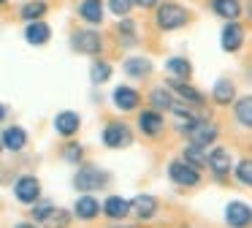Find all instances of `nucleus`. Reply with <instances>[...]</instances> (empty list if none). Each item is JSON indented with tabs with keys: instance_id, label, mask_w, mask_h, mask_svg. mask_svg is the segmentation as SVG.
Here are the masks:
<instances>
[{
	"instance_id": "obj_1",
	"label": "nucleus",
	"mask_w": 252,
	"mask_h": 228,
	"mask_svg": "<svg viewBox=\"0 0 252 228\" xmlns=\"http://www.w3.org/2000/svg\"><path fill=\"white\" fill-rule=\"evenodd\" d=\"M179 130L187 136V141H190V144H195V147H209L212 141H217V136H220L217 125H214L212 119H201V117H195L192 122L182 125Z\"/></svg>"
},
{
	"instance_id": "obj_2",
	"label": "nucleus",
	"mask_w": 252,
	"mask_h": 228,
	"mask_svg": "<svg viewBox=\"0 0 252 228\" xmlns=\"http://www.w3.org/2000/svg\"><path fill=\"white\" fill-rule=\"evenodd\" d=\"M187 8L179 3H171V0H165V3L158 5V14H155V22H158L160 30H179V27L187 25Z\"/></svg>"
},
{
	"instance_id": "obj_3",
	"label": "nucleus",
	"mask_w": 252,
	"mask_h": 228,
	"mask_svg": "<svg viewBox=\"0 0 252 228\" xmlns=\"http://www.w3.org/2000/svg\"><path fill=\"white\" fill-rule=\"evenodd\" d=\"M109 171L98 166H82L76 174H73V188L82 190V193H93V190H100L109 185Z\"/></svg>"
},
{
	"instance_id": "obj_4",
	"label": "nucleus",
	"mask_w": 252,
	"mask_h": 228,
	"mask_svg": "<svg viewBox=\"0 0 252 228\" xmlns=\"http://www.w3.org/2000/svg\"><path fill=\"white\" fill-rule=\"evenodd\" d=\"M168 179L174 185H179V188H195V185H201V171L192 168L185 160H171L168 163Z\"/></svg>"
},
{
	"instance_id": "obj_5",
	"label": "nucleus",
	"mask_w": 252,
	"mask_h": 228,
	"mask_svg": "<svg viewBox=\"0 0 252 228\" xmlns=\"http://www.w3.org/2000/svg\"><path fill=\"white\" fill-rule=\"evenodd\" d=\"M103 144L109 150H122V147L133 144V130L125 122H109L103 128Z\"/></svg>"
},
{
	"instance_id": "obj_6",
	"label": "nucleus",
	"mask_w": 252,
	"mask_h": 228,
	"mask_svg": "<svg viewBox=\"0 0 252 228\" xmlns=\"http://www.w3.org/2000/svg\"><path fill=\"white\" fill-rule=\"evenodd\" d=\"M71 46L76 49L79 54H100L103 38H100V33H95V30H76L71 36Z\"/></svg>"
},
{
	"instance_id": "obj_7",
	"label": "nucleus",
	"mask_w": 252,
	"mask_h": 228,
	"mask_svg": "<svg viewBox=\"0 0 252 228\" xmlns=\"http://www.w3.org/2000/svg\"><path fill=\"white\" fill-rule=\"evenodd\" d=\"M225 223L230 228H247L252 226V206L247 201H230L225 206Z\"/></svg>"
},
{
	"instance_id": "obj_8",
	"label": "nucleus",
	"mask_w": 252,
	"mask_h": 228,
	"mask_svg": "<svg viewBox=\"0 0 252 228\" xmlns=\"http://www.w3.org/2000/svg\"><path fill=\"white\" fill-rule=\"evenodd\" d=\"M14 195L22 204H35L41 198V182L35 177H19L14 182Z\"/></svg>"
},
{
	"instance_id": "obj_9",
	"label": "nucleus",
	"mask_w": 252,
	"mask_h": 228,
	"mask_svg": "<svg viewBox=\"0 0 252 228\" xmlns=\"http://www.w3.org/2000/svg\"><path fill=\"white\" fill-rule=\"evenodd\" d=\"M206 166H209V171L214 174V177H228L230 174V166H233V157H230V152L225 150V147H214L212 152H209V157H206Z\"/></svg>"
},
{
	"instance_id": "obj_10",
	"label": "nucleus",
	"mask_w": 252,
	"mask_h": 228,
	"mask_svg": "<svg viewBox=\"0 0 252 228\" xmlns=\"http://www.w3.org/2000/svg\"><path fill=\"white\" fill-rule=\"evenodd\" d=\"M111 101H114V106L120 109V112H133V109H138V103H141V92L127 87V84H120L111 92Z\"/></svg>"
},
{
	"instance_id": "obj_11",
	"label": "nucleus",
	"mask_w": 252,
	"mask_h": 228,
	"mask_svg": "<svg viewBox=\"0 0 252 228\" xmlns=\"http://www.w3.org/2000/svg\"><path fill=\"white\" fill-rule=\"evenodd\" d=\"M241 43H244V27L239 22H228L222 27V33H220V46L225 52H239Z\"/></svg>"
},
{
	"instance_id": "obj_12",
	"label": "nucleus",
	"mask_w": 252,
	"mask_h": 228,
	"mask_svg": "<svg viewBox=\"0 0 252 228\" xmlns=\"http://www.w3.org/2000/svg\"><path fill=\"white\" fill-rule=\"evenodd\" d=\"M0 144H3V150L22 152L25 147H28V133H25V128H19V125H8V128L3 130V136H0Z\"/></svg>"
},
{
	"instance_id": "obj_13",
	"label": "nucleus",
	"mask_w": 252,
	"mask_h": 228,
	"mask_svg": "<svg viewBox=\"0 0 252 228\" xmlns=\"http://www.w3.org/2000/svg\"><path fill=\"white\" fill-rule=\"evenodd\" d=\"M122 71H125L130 79H147L152 74V60L149 57H141V54H133L122 63Z\"/></svg>"
},
{
	"instance_id": "obj_14",
	"label": "nucleus",
	"mask_w": 252,
	"mask_h": 228,
	"mask_svg": "<svg viewBox=\"0 0 252 228\" xmlns=\"http://www.w3.org/2000/svg\"><path fill=\"white\" fill-rule=\"evenodd\" d=\"M100 212L111 220H122V217L130 215V201L122 198V195H109V198L100 204Z\"/></svg>"
},
{
	"instance_id": "obj_15",
	"label": "nucleus",
	"mask_w": 252,
	"mask_h": 228,
	"mask_svg": "<svg viewBox=\"0 0 252 228\" xmlns=\"http://www.w3.org/2000/svg\"><path fill=\"white\" fill-rule=\"evenodd\" d=\"M168 87L182 98V103H187V106H201V103H203V92H201V90H195L192 84H187V81H176V79H171V81H168Z\"/></svg>"
},
{
	"instance_id": "obj_16",
	"label": "nucleus",
	"mask_w": 252,
	"mask_h": 228,
	"mask_svg": "<svg viewBox=\"0 0 252 228\" xmlns=\"http://www.w3.org/2000/svg\"><path fill=\"white\" fill-rule=\"evenodd\" d=\"M165 119L160 112H155V109H147V112L138 114V128H141L144 136H158L160 130H163Z\"/></svg>"
},
{
	"instance_id": "obj_17",
	"label": "nucleus",
	"mask_w": 252,
	"mask_h": 228,
	"mask_svg": "<svg viewBox=\"0 0 252 228\" xmlns=\"http://www.w3.org/2000/svg\"><path fill=\"white\" fill-rule=\"evenodd\" d=\"M233 98H236V84H233V79L222 76V79L214 81V87H212V101L217 103V106H228Z\"/></svg>"
},
{
	"instance_id": "obj_18",
	"label": "nucleus",
	"mask_w": 252,
	"mask_h": 228,
	"mask_svg": "<svg viewBox=\"0 0 252 228\" xmlns=\"http://www.w3.org/2000/svg\"><path fill=\"white\" fill-rule=\"evenodd\" d=\"M158 198L155 195H136V198L130 201V212H136V217H141V220H152L155 215H158Z\"/></svg>"
},
{
	"instance_id": "obj_19",
	"label": "nucleus",
	"mask_w": 252,
	"mask_h": 228,
	"mask_svg": "<svg viewBox=\"0 0 252 228\" xmlns=\"http://www.w3.org/2000/svg\"><path fill=\"white\" fill-rule=\"evenodd\" d=\"M79 128H82V117H79L76 112H60L55 117V130L60 136H68V139H71Z\"/></svg>"
},
{
	"instance_id": "obj_20",
	"label": "nucleus",
	"mask_w": 252,
	"mask_h": 228,
	"mask_svg": "<svg viewBox=\"0 0 252 228\" xmlns=\"http://www.w3.org/2000/svg\"><path fill=\"white\" fill-rule=\"evenodd\" d=\"M73 215L79 220H95L100 215V201H95L93 195H79V201L73 204Z\"/></svg>"
},
{
	"instance_id": "obj_21",
	"label": "nucleus",
	"mask_w": 252,
	"mask_h": 228,
	"mask_svg": "<svg viewBox=\"0 0 252 228\" xmlns=\"http://www.w3.org/2000/svg\"><path fill=\"white\" fill-rule=\"evenodd\" d=\"M165 71L171 74V79L187 81L192 76V63L187 57H168V60H165Z\"/></svg>"
},
{
	"instance_id": "obj_22",
	"label": "nucleus",
	"mask_w": 252,
	"mask_h": 228,
	"mask_svg": "<svg viewBox=\"0 0 252 228\" xmlns=\"http://www.w3.org/2000/svg\"><path fill=\"white\" fill-rule=\"evenodd\" d=\"M79 16L90 25H100L103 22V0H82L79 3Z\"/></svg>"
},
{
	"instance_id": "obj_23",
	"label": "nucleus",
	"mask_w": 252,
	"mask_h": 228,
	"mask_svg": "<svg viewBox=\"0 0 252 228\" xmlns=\"http://www.w3.org/2000/svg\"><path fill=\"white\" fill-rule=\"evenodd\" d=\"M49 38H52L49 25H44V22H28V27H25V41L28 43L41 46V43H46Z\"/></svg>"
},
{
	"instance_id": "obj_24",
	"label": "nucleus",
	"mask_w": 252,
	"mask_h": 228,
	"mask_svg": "<svg viewBox=\"0 0 252 228\" xmlns=\"http://www.w3.org/2000/svg\"><path fill=\"white\" fill-rule=\"evenodd\" d=\"M212 11L222 16L225 22H236L241 14V3L239 0H212Z\"/></svg>"
},
{
	"instance_id": "obj_25",
	"label": "nucleus",
	"mask_w": 252,
	"mask_h": 228,
	"mask_svg": "<svg viewBox=\"0 0 252 228\" xmlns=\"http://www.w3.org/2000/svg\"><path fill=\"white\" fill-rule=\"evenodd\" d=\"M236 122L241 125V128H250L252 130V95H244L236 101Z\"/></svg>"
},
{
	"instance_id": "obj_26",
	"label": "nucleus",
	"mask_w": 252,
	"mask_h": 228,
	"mask_svg": "<svg viewBox=\"0 0 252 228\" xmlns=\"http://www.w3.org/2000/svg\"><path fill=\"white\" fill-rule=\"evenodd\" d=\"M149 103H152V109L155 112H168L171 109V103H174V98H171V92L165 90V87H155L152 92H149Z\"/></svg>"
},
{
	"instance_id": "obj_27",
	"label": "nucleus",
	"mask_w": 252,
	"mask_h": 228,
	"mask_svg": "<svg viewBox=\"0 0 252 228\" xmlns=\"http://www.w3.org/2000/svg\"><path fill=\"white\" fill-rule=\"evenodd\" d=\"M206 157H209L206 147L187 144V147H185V157H182V160H185V163H190L192 168H201V166H206Z\"/></svg>"
},
{
	"instance_id": "obj_28",
	"label": "nucleus",
	"mask_w": 252,
	"mask_h": 228,
	"mask_svg": "<svg viewBox=\"0 0 252 228\" xmlns=\"http://www.w3.org/2000/svg\"><path fill=\"white\" fill-rule=\"evenodd\" d=\"M46 11H49V8H46V3H44V0H30V3H25V5H22L19 16H22L25 22H38L41 16L46 14Z\"/></svg>"
},
{
	"instance_id": "obj_29",
	"label": "nucleus",
	"mask_w": 252,
	"mask_h": 228,
	"mask_svg": "<svg viewBox=\"0 0 252 228\" xmlns=\"http://www.w3.org/2000/svg\"><path fill=\"white\" fill-rule=\"evenodd\" d=\"M68 223H71V212L55 206V209L49 212V217L44 220V226H46V228H68Z\"/></svg>"
},
{
	"instance_id": "obj_30",
	"label": "nucleus",
	"mask_w": 252,
	"mask_h": 228,
	"mask_svg": "<svg viewBox=\"0 0 252 228\" xmlns=\"http://www.w3.org/2000/svg\"><path fill=\"white\" fill-rule=\"evenodd\" d=\"M111 76V65L106 63V60H95L93 68H90V79H93V84H103V81H109Z\"/></svg>"
},
{
	"instance_id": "obj_31",
	"label": "nucleus",
	"mask_w": 252,
	"mask_h": 228,
	"mask_svg": "<svg viewBox=\"0 0 252 228\" xmlns=\"http://www.w3.org/2000/svg\"><path fill=\"white\" fill-rule=\"evenodd\" d=\"M136 30H138V27H136V22H130V19L125 16V19L120 22V27H117V33H120V41L125 43V46H130V43H136V41H138Z\"/></svg>"
},
{
	"instance_id": "obj_32",
	"label": "nucleus",
	"mask_w": 252,
	"mask_h": 228,
	"mask_svg": "<svg viewBox=\"0 0 252 228\" xmlns=\"http://www.w3.org/2000/svg\"><path fill=\"white\" fill-rule=\"evenodd\" d=\"M236 179L241 185H247V188H252V157L236 163Z\"/></svg>"
},
{
	"instance_id": "obj_33",
	"label": "nucleus",
	"mask_w": 252,
	"mask_h": 228,
	"mask_svg": "<svg viewBox=\"0 0 252 228\" xmlns=\"http://www.w3.org/2000/svg\"><path fill=\"white\" fill-rule=\"evenodd\" d=\"M52 209H55V204H52V201H35V206H33V220H35V223H44L46 217H49Z\"/></svg>"
},
{
	"instance_id": "obj_34",
	"label": "nucleus",
	"mask_w": 252,
	"mask_h": 228,
	"mask_svg": "<svg viewBox=\"0 0 252 228\" xmlns=\"http://www.w3.org/2000/svg\"><path fill=\"white\" fill-rule=\"evenodd\" d=\"M63 157H65L68 163H82V157H84V150H82V144H76V141H71V144L63 150Z\"/></svg>"
},
{
	"instance_id": "obj_35",
	"label": "nucleus",
	"mask_w": 252,
	"mask_h": 228,
	"mask_svg": "<svg viewBox=\"0 0 252 228\" xmlns=\"http://www.w3.org/2000/svg\"><path fill=\"white\" fill-rule=\"evenodd\" d=\"M109 8H111V14H117V16L125 19V16L130 14V8H133V0H109Z\"/></svg>"
},
{
	"instance_id": "obj_36",
	"label": "nucleus",
	"mask_w": 252,
	"mask_h": 228,
	"mask_svg": "<svg viewBox=\"0 0 252 228\" xmlns=\"http://www.w3.org/2000/svg\"><path fill=\"white\" fill-rule=\"evenodd\" d=\"M136 5H141V8H155V5L160 3V0H133Z\"/></svg>"
},
{
	"instance_id": "obj_37",
	"label": "nucleus",
	"mask_w": 252,
	"mask_h": 228,
	"mask_svg": "<svg viewBox=\"0 0 252 228\" xmlns=\"http://www.w3.org/2000/svg\"><path fill=\"white\" fill-rule=\"evenodd\" d=\"M14 228H38V226H35V223H17Z\"/></svg>"
},
{
	"instance_id": "obj_38",
	"label": "nucleus",
	"mask_w": 252,
	"mask_h": 228,
	"mask_svg": "<svg viewBox=\"0 0 252 228\" xmlns=\"http://www.w3.org/2000/svg\"><path fill=\"white\" fill-rule=\"evenodd\" d=\"M6 114H8V109L3 106V103H0V122H3V119H6Z\"/></svg>"
},
{
	"instance_id": "obj_39",
	"label": "nucleus",
	"mask_w": 252,
	"mask_h": 228,
	"mask_svg": "<svg viewBox=\"0 0 252 228\" xmlns=\"http://www.w3.org/2000/svg\"><path fill=\"white\" fill-rule=\"evenodd\" d=\"M247 16H250V19H252V0H250V3H247Z\"/></svg>"
},
{
	"instance_id": "obj_40",
	"label": "nucleus",
	"mask_w": 252,
	"mask_h": 228,
	"mask_svg": "<svg viewBox=\"0 0 252 228\" xmlns=\"http://www.w3.org/2000/svg\"><path fill=\"white\" fill-rule=\"evenodd\" d=\"M3 3H6V0H0V5H3Z\"/></svg>"
}]
</instances>
